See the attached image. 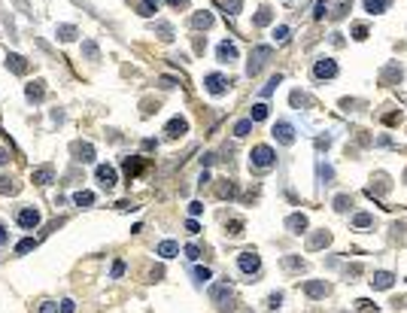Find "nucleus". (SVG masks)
Here are the masks:
<instances>
[{"label": "nucleus", "instance_id": "obj_46", "mask_svg": "<svg viewBox=\"0 0 407 313\" xmlns=\"http://www.w3.org/2000/svg\"><path fill=\"white\" fill-rule=\"evenodd\" d=\"M283 304V295L280 292H274V295H268V310H277Z\"/></svg>", "mask_w": 407, "mask_h": 313}, {"label": "nucleus", "instance_id": "obj_39", "mask_svg": "<svg viewBox=\"0 0 407 313\" xmlns=\"http://www.w3.org/2000/svg\"><path fill=\"white\" fill-rule=\"evenodd\" d=\"M353 225H356V228H368V225H374V216H371V213H359V216L353 219Z\"/></svg>", "mask_w": 407, "mask_h": 313}, {"label": "nucleus", "instance_id": "obj_43", "mask_svg": "<svg viewBox=\"0 0 407 313\" xmlns=\"http://www.w3.org/2000/svg\"><path fill=\"white\" fill-rule=\"evenodd\" d=\"M216 194H219V198H231V194H234V186L225 180V182H222V186L216 188Z\"/></svg>", "mask_w": 407, "mask_h": 313}, {"label": "nucleus", "instance_id": "obj_60", "mask_svg": "<svg viewBox=\"0 0 407 313\" xmlns=\"http://www.w3.org/2000/svg\"><path fill=\"white\" fill-rule=\"evenodd\" d=\"M404 182H407V170H404Z\"/></svg>", "mask_w": 407, "mask_h": 313}, {"label": "nucleus", "instance_id": "obj_31", "mask_svg": "<svg viewBox=\"0 0 407 313\" xmlns=\"http://www.w3.org/2000/svg\"><path fill=\"white\" fill-rule=\"evenodd\" d=\"M137 10H140V16H155V12H158V4H155V0H140Z\"/></svg>", "mask_w": 407, "mask_h": 313}, {"label": "nucleus", "instance_id": "obj_12", "mask_svg": "<svg viewBox=\"0 0 407 313\" xmlns=\"http://www.w3.org/2000/svg\"><path fill=\"white\" fill-rule=\"evenodd\" d=\"M143 168H146V158H140V155H134V158H125V162H122V170H125V176H128V180L140 176V174H143Z\"/></svg>", "mask_w": 407, "mask_h": 313}, {"label": "nucleus", "instance_id": "obj_18", "mask_svg": "<svg viewBox=\"0 0 407 313\" xmlns=\"http://www.w3.org/2000/svg\"><path fill=\"white\" fill-rule=\"evenodd\" d=\"M328 244H331V234H328V231H316L313 238L307 240V250L316 252V250H322V246H328Z\"/></svg>", "mask_w": 407, "mask_h": 313}, {"label": "nucleus", "instance_id": "obj_44", "mask_svg": "<svg viewBox=\"0 0 407 313\" xmlns=\"http://www.w3.org/2000/svg\"><path fill=\"white\" fill-rule=\"evenodd\" d=\"M225 10H228L231 16H237V12L243 10V0H225Z\"/></svg>", "mask_w": 407, "mask_h": 313}, {"label": "nucleus", "instance_id": "obj_13", "mask_svg": "<svg viewBox=\"0 0 407 313\" xmlns=\"http://www.w3.org/2000/svg\"><path fill=\"white\" fill-rule=\"evenodd\" d=\"M331 292V286L325 283V280H310V283H304V295L307 298H325Z\"/></svg>", "mask_w": 407, "mask_h": 313}, {"label": "nucleus", "instance_id": "obj_10", "mask_svg": "<svg viewBox=\"0 0 407 313\" xmlns=\"http://www.w3.org/2000/svg\"><path fill=\"white\" fill-rule=\"evenodd\" d=\"M52 180H55V168L52 164H43V168L30 170V182H36V186H49Z\"/></svg>", "mask_w": 407, "mask_h": 313}, {"label": "nucleus", "instance_id": "obj_24", "mask_svg": "<svg viewBox=\"0 0 407 313\" xmlns=\"http://www.w3.org/2000/svg\"><path fill=\"white\" fill-rule=\"evenodd\" d=\"M389 10V0H365V12H371V16H380Z\"/></svg>", "mask_w": 407, "mask_h": 313}, {"label": "nucleus", "instance_id": "obj_29", "mask_svg": "<svg viewBox=\"0 0 407 313\" xmlns=\"http://www.w3.org/2000/svg\"><path fill=\"white\" fill-rule=\"evenodd\" d=\"M249 119H252V122H265V119H268V104H255V106L249 110Z\"/></svg>", "mask_w": 407, "mask_h": 313}, {"label": "nucleus", "instance_id": "obj_58", "mask_svg": "<svg viewBox=\"0 0 407 313\" xmlns=\"http://www.w3.org/2000/svg\"><path fill=\"white\" fill-rule=\"evenodd\" d=\"M6 162H9V152H6L3 146H0V164H6Z\"/></svg>", "mask_w": 407, "mask_h": 313}, {"label": "nucleus", "instance_id": "obj_8", "mask_svg": "<svg viewBox=\"0 0 407 313\" xmlns=\"http://www.w3.org/2000/svg\"><path fill=\"white\" fill-rule=\"evenodd\" d=\"M313 76H316V80H335V76H338V64L331 61V58H319L313 64Z\"/></svg>", "mask_w": 407, "mask_h": 313}, {"label": "nucleus", "instance_id": "obj_33", "mask_svg": "<svg viewBox=\"0 0 407 313\" xmlns=\"http://www.w3.org/2000/svg\"><path fill=\"white\" fill-rule=\"evenodd\" d=\"M155 30H158V36H161V40H173V28L167 24V22H155Z\"/></svg>", "mask_w": 407, "mask_h": 313}, {"label": "nucleus", "instance_id": "obj_36", "mask_svg": "<svg viewBox=\"0 0 407 313\" xmlns=\"http://www.w3.org/2000/svg\"><path fill=\"white\" fill-rule=\"evenodd\" d=\"M249 131H252V119H243V122L234 125V137H246Z\"/></svg>", "mask_w": 407, "mask_h": 313}, {"label": "nucleus", "instance_id": "obj_50", "mask_svg": "<svg viewBox=\"0 0 407 313\" xmlns=\"http://www.w3.org/2000/svg\"><path fill=\"white\" fill-rule=\"evenodd\" d=\"M109 274H113V280H119L122 274H125V262H116V264H113V270H109Z\"/></svg>", "mask_w": 407, "mask_h": 313}, {"label": "nucleus", "instance_id": "obj_16", "mask_svg": "<svg viewBox=\"0 0 407 313\" xmlns=\"http://www.w3.org/2000/svg\"><path fill=\"white\" fill-rule=\"evenodd\" d=\"M392 283H395V274H389V270H377L374 277H371L374 289H392Z\"/></svg>", "mask_w": 407, "mask_h": 313}, {"label": "nucleus", "instance_id": "obj_32", "mask_svg": "<svg viewBox=\"0 0 407 313\" xmlns=\"http://www.w3.org/2000/svg\"><path fill=\"white\" fill-rule=\"evenodd\" d=\"M192 277H195V283H198V286H204V283L213 277V270H210V268H195V270H192Z\"/></svg>", "mask_w": 407, "mask_h": 313}, {"label": "nucleus", "instance_id": "obj_19", "mask_svg": "<svg viewBox=\"0 0 407 313\" xmlns=\"http://www.w3.org/2000/svg\"><path fill=\"white\" fill-rule=\"evenodd\" d=\"M24 94H27V100H33V104H40L43 98H46V86L36 80V82H30L27 88H24Z\"/></svg>", "mask_w": 407, "mask_h": 313}, {"label": "nucleus", "instance_id": "obj_15", "mask_svg": "<svg viewBox=\"0 0 407 313\" xmlns=\"http://www.w3.org/2000/svg\"><path fill=\"white\" fill-rule=\"evenodd\" d=\"M286 228H289L292 234H304V231H307V216H304V213H292V216L286 219Z\"/></svg>", "mask_w": 407, "mask_h": 313}, {"label": "nucleus", "instance_id": "obj_20", "mask_svg": "<svg viewBox=\"0 0 407 313\" xmlns=\"http://www.w3.org/2000/svg\"><path fill=\"white\" fill-rule=\"evenodd\" d=\"M179 252V244L176 240H161L158 246H155V256H161V258H173Z\"/></svg>", "mask_w": 407, "mask_h": 313}, {"label": "nucleus", "instance_id": "obj_38", "mask_svg": "<svg viewBox=\"0 0 407 313\" xmlns=\"http://www.w3.org/2000/svg\"><path fill=\"white\" fill-rule=\"evenodd\" d=\"M280 82H283V76H280V73H277V76H271V82L262 88V98H271V94H274V88H277Z\"/></svg>", "mask_w": 407, "mask_h": 313}, {"label": "nucleus", "instance_id": "obj_52", "mask_svg": "<svg viewBox=\"0 0 407 313\" xmlns=\"http://www.w3.org/2000/svg\"><path fill=\"white\" fill-rule=\"evenodd\" d=\"M328 12V4H325V0H319V4H316V12H313V18H322Z\"/></svg>", "mask_w": 407, "mask_h": 313}, {"label": "nucleus", "instance_id": "obj_40", "mask_svg": "<svg viewBox=\"0 0 407 313\" xmlns=\"http://www.w3.org/2000/svg\"><path fill=\"white\" fill-rule=\"evenodd\" d=\"M356 307H359L362 313H377V310H380L377 304H371V301H368V298H359V301H356Z\"/></svg>", "mask_w": 407, "mask_h": 313}, {"label": "nucleus", "instance_id": "obj_17", "mask_svg": "<svg viewBox=\"0 0 407 313\" xmlns=\"http://www.w3.org/2000/svg\"><path fill=\"white\" fill-rule=\"evenodd\" d=\"M216 55H219V61H237V46L231 43V40H225V43H219V49H216Z\"/></svg>", "mask_w": 407, "mask_h": 313}, {"label": "nucleus", "instance_id": "obj_7", "mask_svg": "<svg viewBox=\"0 0 407 313\" xmlns=\"http://www.w3.org/2000/svg\"><path fill=\"white\" fill-rule=\"evenodd\" d=\"M94 176H97V182H100L106 192H109V188H116V182H119V174H116V168H109V164H97Z\"/></svg>", "mask_w": 407, "mask_h": 313}, {"label": "nucleus", "instance_id": "obj_3", "mask_svg": "<svg viewBox=\"0 0 407 313\" xmlns=\"http://www.w3.org/2000/svg\"><path fill=\"white\" fill-rule=\"evenodd\" d=\"M271 55H274V49H271V46H255V49H252V55H249V64H246V73H249V76H255L258 70L268 64V58H271Z\"/></svg>", "mask_w": 407, "mask_h": 313}, {"label": "nucleus", "instance_id": "obj_42", "mask_svg": "<svg viewBox=\"0 0 407 313\" xmlns=\"http://www.w3.org/2000/svg\"><path fill=\"white\" fill-rule=\"evenodd\" d=\"M292 106H310V98L301 92H292Z\"/></svg>", "mask_w": 407, "mask_h": 313}, {"label": "nucleus", "instance_id": "obj_54", "mask_svg": "<svg viewBox=\"0 0 407 313\" xmlns=\"http://www.w3.org/2000/svg\"><path fill=\"white\" fill-rule=\"evenodd\" d=\"M319 176H322V180H331V176H335V170L325 168V164H319Z\"/></svg>", "mask_w": 407, "mask_h": 313}, {"label": "nucleus", "instance_id": "obj_23", "mask_svg": "<svg viewBox=\"0 0 407 313\" xmlns=\"http://www.w3.org/2000/svg\"><path fill=\"white\" fill-rule=\"evenodd\" d=\"M392 188V182H389V176H377V186H368V194H371V198H374V194H386Z\"/></svg>", "mask_w": 407, "mask_h": 313}, {"label": "nucleus", "instance_id": "obj_1", "mask_svg": "<svg viewBox=\"0 0 407 313\" xmlns=\"http://www.w3.org/2000/svg\"><path fill=\"white\" fill-rule=\"evenodd\" d=\"M249 164L252 168H258V170H268V168H274L277 164V152L271 149V146H255L252 149V155H249Z\"/></svg>", "mask_w": 407, "mask_h": 313}, {"label": "nucleus", "instance_id": "obj_4", "mask_svg": "<svg viewBox=\"0 0 407 313\" xmlns=\"http://www.w3.org/2000/svg\"><path fill=\"white\" fill-rule=\"evenodd\" d=\"M237 268L246 274V277H252V274L262 270V258H258V252H255V250H246V252H240V256H237Z\"/></svg>", "mask_w": 407, "mask_h": 313}, {"label": "nucleus", "instance_id": "obj_34", "mask_svg": "<svg viewBox=\"0 0 407 313\" xmlns=\"http://www.w3.org/2000/svg\"><path fill=\"white\" fill-rule=\"evenodd\" d=\"M353 207V198H350V194H338V198H335V210L338 213H347Z\"/></svg>", "mask_w": 407, "mask_h": 313}, {"label": "nucleus", "instance_id": "obj_9", "mask_svg": "<svg viewBox=\"0 0 407 313\" xmlns=\"http://www.w3.org/2000/svg\"><path fill=\"white\" fill-rule=\"evenodd\" d=\"M70 152H73V158H76V162H82V164L94 162V146H91V143H82V140H76V143L70 146Z\"/></svg>", "mask_w": 407, "mask_h": 313}, {"label": "nucleus", "instance_id": "obj_48", "mask_svg": "<svg viewBox=\"0 0 407 313\" xmlns=\"http://www.w3.org/2000/svg\"><path fill=\"white\" fill-rule=\"evenodd\" d=\"M186 258H189V262H198V258H201V250H198L195 244H192V246H186Z\"/></svg>", "mask_w": 407, "mask_h": 313}, {"label": "nucleus", "instance_id": "obj_5", "mask_svg": "<svg viewBox=\"0 0 407 313\" xmlns=\"http://www.w3.org/2000/svg\"><path fill=\"white\" fill-rule=\"evenodd\" d=\"M204 86H207V92L210 94H225L228 92V86H231V80H228V76H222V73H207L204 76Z\"/></svg>", "mask_w": 407, "mask_h": 313}, {"label": "nucleus", "instance_id": "obj_28", "mask_svg": "<svg viewBox=\"0 0 407 313\" xmlns=\"http://www.w3.org/2000/svg\"><path fill=\"white\" fill-rule=\"evenodd\" d=\"M73 204L76 207H91L94 204V192H76L73 194Z\"/></svg>", "mask_w": 407, "mask_h": 313}, {"label": "nucleus", "instance_id": "obj_26", "mask_svg": "<svg viewBox=\"0 0 407 313\" xmlns=\"http://www.w3.org/2000/svg\"><path fill=\"white\" fill-rule=\"evenodd\" d=\"M283 268H286V270H304L307 262H304L301 256H286V258H283Z\"/></svg>", "mask_w": 407, "mask_h": 313}, {"label": "nucleus", "instance_id": "obj_27", "mask_svg": "<svg viewBox=\"0 0 407 313\" xmlns=\"http://www.w3.org/2000/svg\"><path fill=\"white\" fill-rule=\"evenodd\" d=\"M210 24H213V16H210V12H195V16H192V28H198V30L204 28V30H207Z\"/></svg>", "mask_w": 407, "mask_h": 313}, {"label": "nucleus", "instance_id": "obj_11", "mask_svg": "<svg viewBox=\"0 0 407 313\" xmlns=\"http://www.w3.org/2000/svg\"><path fill=\"white\" fill-rule=\"evenodd\" d=\"M274 137H277V143L292 146V143H295V128H292L289 122H277V125H274Z\"/></svg>", "mask_w": 407, "mask_h": 313}, {"label": "nucleus", "instance_id": "obj_47", "mask_svg": "<svg viewBox=\"0 0 407 313\" xmlns=\"http://www.w3.org/2000/svg\"><path fill=\"white\" fill-rule=\"evenodd\" d=\"M228 234H231V238H237V234H243V222H240V219H234V222L228 225Z\"/></svg>", "mask_w": 407, "mask_h": 313}, {"label": "nucleus", "instance_id": "obj_55", "mask_svg": "<svg viewBox=\"0 0 407 313\" xmlns=\"http://www.w3.org/2000/svg\"><path fill=\"white\" fill-rule=\"evenodd\" d=\"M186 231H189V234H198V231H201V225H198L195 219H189V222H186Z\"/></svg>", "mask_w": 407, "mask_h": 313}, {"label": "nucleus", "instance_id": "obj_37", "mask_svg": "<svg viewBox=\"0 0 407 313\" xmlns=\"http://www.w3.org/2000/svg\"><path fill=\"white\" fill-rule=\"evenodd\" d=\"M30 250H36V240H33V238H24L21 244H15V252H18V256H24V252H30Z\"/></svg>", "mask_w": 407, "mask_h": 313}, {"label": "nucleus", "instance_id": "obj_56", "mask_svg": "<svg viewBox=\"0 0 407 313\" xmlns=\"http://www.w3.org/2000/svg\"><path fill=\"white\" fill-rule=\"evenodd\" d=\"M9 240V231H6V225H0V246H3Z\"/></svg>", "mask_w": 407, "mask_h": 313}, {"label": "nucleus", "instance_id": "obj_25", "mask_svg": "<svg viewBox=\"0 0 407 313\" xmlns=\"http://www.w3.org/2000/svg\"><path fill=\"white\" fill-rule=\"evenodd\" d=\"M6 67H9L12 73H18V76H21V73H27V64H24V58H21V55H6Z\"/></svg>", "mask_w": 407, "mask_h": 313}, {"label": "nucleus", "instance_id": "obj_53", "mask_svg": "<svg viewBox=\"0 0 407 313\" xmlns=\"http://www.w3.org/2000/svg\"><path fill=\"white\" fill-rule=\"evenodd\" d=\"M189 213H192V216H201V213H204V204H201V201L189 204Z\"/></svg>", "mask_w": 407, "mask_h": 313}, {"label": "nucleus", "instance_id": "obj_41", "mask_svg": "<svg viewBox=\"0 0 407 313\" xmlns=\"http://www.w3.org/2000/svg\"><path fill=\"white\" fill-rule=\"evenodd\" d=\"M289 34H292V30H289L286 24H280V28H274V40H277V43H286Z\"/></svg>", "mask_w": 407, "mask_h": 313}, {"label": "nucleus", "instance_id": "obj_2", "mask_svg": "<svg viewBox=\"0 0 407 313\" xmlns=\"http://www.w3.org/2000/svg\"><path fill=\"white\" fill-rule=\"evenodd\" d=\"M210 298H213V304H219L225 313H231L234 292H231V286H228V283H216V286H210Z\"/></svg>", "mask_w": 407, "mask_h": 313}, {"label": "nucleus", "instance_id": "obj_30", "mask_svg": "<svg viewBox=\"0 0 407 313\" xmlns=\"http://www.w3.org/2000/svg\"><path fill=\"white\" fill-rule=\"evenodd\" d=\"M82 55H85L88 61H97V58H100V49H97V43H94V40H85V43H82Z\"/></svg>", "mask_w": 407, "mask_h": 313}, {"label": "nucleus", "instance_id": "obj_45", "mask_svg": "<svg viewBox=\"0 0 407 313\" xmlns=\"http://www.w3.org/2000/svg\"><path fill=\"white\" fill-rule=\"evenodd\" d=\"M353 36L356 40H368V24H353Z\"/></svg>", "mask_w": 407, "mask_h": 313}, {"label": "nucleus", "instance_id": "obj_21", "mask_svg": "<svg viewBox=\"0 0 407 313\" xmlns=\"http://www.w3.org/2000/svg\"><path fill=\"white\" fill-rule=\"evenodd\" d=\"M271 22H274V10H271V6H262V10L255 12V18H252L255 28H265V24H271Z\"/></svg>", "mask_w": 407, "mask_h": 313}, {"label": "nucleus", "instance_id": "obj_49", "mask_svg": "<svg viewBox=\"0 0 407 313\" xmlns=\"http://www.w3.org/2000/svg\"><path fill=\"white\" fill-rule=\"evenodd\" d=\"M40 313H58V304H55V301H43V304H40Z\"/></svg>", "mask_w": 407, "mask_h": 313}, {"label": "nucleus", "instance_id": "obj_57", "mask_svg": "<svg viewBox=\"0 0 407 313\" xmlns=\"http://www.w3.org/2000/svg\"><path fill=\"white\" fill-rule=\"evenodd\" d=\"M161 86H164V88H173V86H176V80H170V76H161Z\"/></svg>", "mask_w": 407, "mask_h": 313}, {"label": "nucleus", "instance_id": "obj_14", "mask_svg": "<svg viewBox=\"0 0 407 313\" xmlns=\"http://www.w3.org/2000/svg\"><path fill=\"white\" fill-rule=\"evenodd\" d=\"M186 131H189V122L182 119V116H176V119H170V122L164 125V134H167V137H173V140H176V137H182Z\"/></svg>", "mask_w": 407, "mask_h": 313}, {"label": "nucleus", "instance_id": "obj_59", "mask_svg": "<svg viewBox=\"0 0 407 313\" xmlns=\"http://www.w3.org/2000/svg\"><path fill=\"white\" fill-rule=\"evenodd\" d=\"M356 274H362V268H359V264H353V268H347V277H356Z\"/></svg>", "mask_w": 407, "mask_h": 313}, {"label": "nucleus", "instance_id": "obj_51", "mask_svg": "<svg viewBox=\"0 0 407 313\" xmlns=\"http://www.w3.org/2000/svg\"><path fill=\"white\" fill-rule=\"evenodd\" d=\"M73 310H76V301L64 298V301H61V313H73Z\"/></svg>", "mask_w": 407, "mask_h": 313}, {"label": "nucleus", "instance_id": "obj_6", "mask_svg": "<svg viewBox=\"0 0 407 313\" xmlns=\"http://www.w3.org/2000/svg\"><path fill=\"white\" fill-rule=\"evenodd\" d=\"M15 222H18L24 231H33L36 225L43 222V216H40V210H33V207H21V210L15 213Z\"/></svg>", "mask_w": 407, "mask_h": 313}, {"label": "nucleus", "instance_id": "obj_22", "mask_svg": "<svg viewBox=\"0 0 407 313\" xmlns=\"http://www.w3.org/2000/svg\"><path fill=\"white\" fill-rule=\"evenodd\" d=\"M55 34H58V40H64V43H70V40H76V36H79V30L73 28V24H58Z\"/></svg>", "mask_w": 407, "mask_h": 313}, {"label": "nucleus", "instance_id": "obj_35", "mask_svg": "<svg viewBox=\"0 0 407 313\" xmlns=\"http://www.w3.org/2000/svg\"><path fill=\"white\" fill-rule=\"evenodd\" d=\"M15 192H18V186L9 176H0V194H15Z\"/></svg>", "mask_w": 407, "mask_h": 313}]
</instances>
